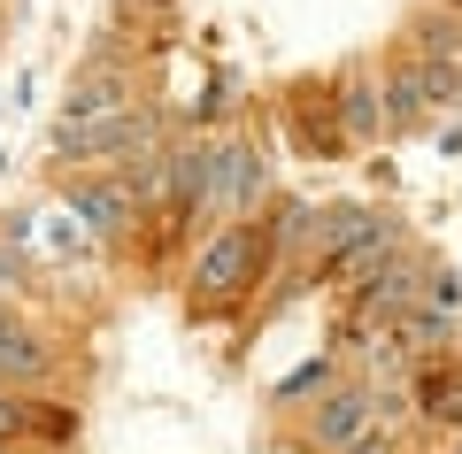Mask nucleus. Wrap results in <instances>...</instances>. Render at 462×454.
<instances>
[{
    "mask_svg": "<svg viewBox=\"0 0 462 454\" xmlns=\"http://www.w3.org/2000/svg\"><path fill=\"white\" fill-rule=\"evenodd\" d=\"M263 262H270V239H263V231H254V224H224L208 246H200L185 301H193V309H231V301L263 277Z\"/></svg>",
    "mask_w": 462,
    "mask_h": 454,
    "instance_id": "1",
    "label": "nucleus"
},
{
    "mask_svg": "<svg viewBox=\"0 0 462 454\" xmlns=\"http://www.w3.org/2000/svg\"><path fill=\"white\" fill-rule=\"evenodd\" d=\"M263 193H270V178H263V162H254L247 146H224V154L200 162V200H216V208H247Z\"/></svg>",
    "mask_w": 462,
    "mask_h": 454,
    "instance_id": "2",
    "label": "nucleus"
},
{
    "mask_svg": "<svg viewBox=\"0 0 462 454\" xmlns=\"http://www.w3.org/2000/svg\"><path fill=\"white\" fill-rule=\"evenodd\" d=\"M370 439V393H331L316 408V447L324 454H355Z\"/></svg>",
    "mask_w": 462,
    "mask_h": 454,
    "instance_id": "3",
    "label": "nucleus"
},
{
    "mask_svg": "<svg viewBox=\"0 0 462 454\" xmlns=\"http://www.w3.org/2000/svg\"><path fill=\"white\" fill-rule=\"evenodd\" d=\"M47 362H54L47 339H39L16 309H0V377H8V385H32V377H47Z\"/></svg>",
    "mask_w": 462,
    "mask_h": 454,
    "instance_id": "4",
    "label": "nucleus"
},
{
    "mask_svg": "<svg viewBox=\"0 0 462 454\" xmlns=\"http://www.w3.org/2000/svg\"><path fill=\"white\" fill-rule=\"evenodd\" d=\"M385 231V216H370V208H331L324 224H316V255L324 262H346L355 246H370Z\"/></svg>",
    "mask_w": 462,
    "mask_h": 454,
    "instance_id": "5",
    "label": "nucleus"
},
{
    "mask_svg": "<svg viewBox=\"0 0 462 454\" xmlns=\"http://www.w3.org/2000/svg\"><path fill=\"white\" fill-rule=\"evenodd\" d=\"M416 401H424L431 423H447V431H462V370H424V385H416Z\"/></svg>",
    "mask_w": 462,
    "mask_h": 454,
    "instance_id": "6",
    "label": "nucleus"
},
{
    "mask_svg": "<svg viewBox=\"0 0 462 454\" xmlns=\"http://www.w3.org/2000/svg\"><path fill=\"white\" fill-rule=\"evenodd\" d=\"M339 124L355 131V139H370V131L385 124V108H378V93H370V85H346V93H339Z\"/></svg>",
    "mask_w": 462,
    "mask_h": 454,
    "instance_id": "7",
    "label": "nucleus"
},
{
    "mask_svg": "<svg viewBox=\"0 0 462 454\" xmlns=\"http://www.w3.org/2000/svg\"><path fill=\"white\" fill-rule=\"evenodd\" d=\"M416 69V85H424V100H455L462 93V69L455 62H409Z\"/></svg>",
    "mask_w": 462,
    "mask_h": 454,
    "instance_id": "8",
    "label": "nucleus"
},
{
    "mask_svg": "<svg viewBox=\"0 0 462 454\" xmlns=\"http://www.w3.org/2000/svg\"><path fill=\"white\" fill-rule=\"evenodd\" d=\"M385 108H393L401 124H409V116L424 108V85H416V69H393V78H385Z\"/></svg>",
    "mask_w": 462,
    "mask_h": 454,
    "instance_id": "9",
    "label": "nucleus"
},
{
    "mask_svg": "<svg viewBox=\"0 0 462 454\" xmlns=\"http://www.w3.org/2000/svg\"><path fill=\"white\" fill-rule=\"evenodd\" d=\"M78 208L93 216L100 231H116V224H124V200H116V185H85V193H78Z\"/></svg>",
    "mask_w": 462,
    "mask_h": 454,
    "instance_id": "10",
    "label": "nucleus"
},
{
    "mask_svg": "<svg viewBox=\"0 0 462 454\" xmlns=\"http://www.w3.org/2000/svg\"><path fill=\"white\" fill-rule=\"evenodd\" d=\"M32 431V408L16 401V393H0V447H8V439H23Z\"/></svg>",
    "mask_w": 462,
    "mask_h": 454,
    "instance_id": "11",
    "label": "nucleus"
},
{
    "mask_svg": "<svg viewBox=\"0 0 462 454\" xmlns=\"http://www.w3.org/2000/svg\"><path fill=\"white\" fill-rule=\"evenodd\" d=\"M324 362H309V370H293V377H285V385H278V401H300V393H316V385H324Z\"/></svg>",
    "mask_w": 462,
    "mask_h": 454,
    "instance_id": "12",
    "label": "nucleus"
},
{
    "mask_svg": "<svg viewBox=\"0 0 462 454\" xmlns=\"http://www.w3.org/2000/svg\"><path fill=\"white\" fill-rule=\"evenodd\" d=\"M16 277H23V262H16V255H8V246H0V292L16 285Z\"/></svg>",
    "mask_w": 462,
    "mask_h": 454,
    "instance_id": "13",
    "label": "nucleus"
},
{
    "mask_svg": "<svg viewBox=\"0 0 462 454\" xmlns=\"http://www.w3.org/2000/svg\"><path fill=\"white\" fill-rule=\"evenodd\" d=\"M355 454H393V447H385V439H378V431H370V439H363V447H355Z\"/></svg>",
    "mask_w": 462,
    "mask_h": 454,
    "instance_id": "14",
    "label": "nucleus"
},
{
    "mask_svg": "<svg viewBox=\"0 0 462 454\" xmlns=\"http://www.w3.org/2000/svg\"><path fill=\"white\" fill-rule=\"evenodd\" d=\"M447 8H462V0H447Z\"/></svg>",
    "mask_w": 462,
    "mask_h": 454,
    "instance_id": "15",
    "label": "nucleus"
},
{
    "mask_svg": "<svg viewBox=\"0 0 462 454\" xmlns=\"http://www.w3.org/2000/svg\"><path fill=\"white\" fill-rule=\"evenodd\" d=\"M0 385H8V377H0Z\"/></svg>",
    "mask_w": 462,
    "mask_h": 454,
    "instance_id": "16",
    "label": "nucleus"
},
{
    "mask_svg": "<svg viewBox=\"0 0 462 454\" xmlns=\"http://www.w3.org/2000/svg\"><path fill=\"white\" fill-rule=\"evenodd\" d=\"M455 454H462V447H455Z\"/></svg>",
    "mask_w": 462,
    "mask_h": 454,
    "instance_id": "17",
    "label": "nucleus"
}]
</instances>
